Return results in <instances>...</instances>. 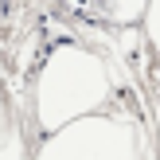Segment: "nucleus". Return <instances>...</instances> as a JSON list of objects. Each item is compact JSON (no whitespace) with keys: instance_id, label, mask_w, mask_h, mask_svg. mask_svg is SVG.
Returning <instances> with one entry per match:
<instances>
[{"instance_id":"7ed1b4c3","label":"nucleus","mask_w":160,"mask_h":160,"mask_svg":"<svg viewBox=\"0 0 160 160\" xmlns=\"http://www.w3.org/2000/svg\"><path fill=\"white\" fill-rule=\"evenodd\" d=\"M109 16H113L117 23H137L141 16H145V8H148V0H109Z\"/></svg>"},{"instance_id":"f257e3e1","label":"nucleus","mask_w":160,"mask_h":160,"mask_svg":"<svg viewBox=\"0 0 160 160\" xmlns=\"http://www.w3.org/2000/svg\"><path fill=\"white\" fill-rule=\"evenodd\" d=\"M109 98V70L94 51L78 43H62L47 55L35 82V117L47 133L78 121L106 106Z\"/></svg>"},{"instance_id":"f03ea898","label":"nucleus","mask_w":160,"mask_h":160,"mask_svg":"<svg viewBox=\"0 0 160 160\" xmlns=\"http://www.w3.org/2000/svg\"><path fill=\"white\" fill-rule=\"evenodd\" d=\"M35 160H141V133L129 117L86 113L55 129Z\"/></svg>"},{"instance_id":"39448f33","label":"nucleus","mask_w":160,"mask_h":160,"mask_svg":"<svg viewBox=\"0 0 160 160\" xmlns=\"http://www.w3.org/2000/svg\"><path fill=\"white\" fill-rule=\"evenodd\" d=\"M145 35L160 51V0H148V8H145Z\"/></svg>"},{"instance_id":"423d86ee","label":"nucleus","mask_w":160,"mask_h":160,"mask_svg":"<svg viewBox=\"0 0 160 160\" xmlns=\"http://www.w3.org/2000/svg\"><path fill=\"white\" fill-rule=\"evenodd\" d=\"M4 125H8V117H4V106H0V133H4Z\"/></svg>"},{"instance_id":"0eeeda50","label":"nucleus","mask_w":160,"mask_h":160,"mask_svg":"<svg viewBox=\"0 0 160 160\" xmlns=\"http://www.w3.org/2000/svg\"><path fill=\"white\" fill-rule=\"evenodd\" d=\"M156 160H160V133H156Z\"/></svg>"},{"instance_id":"20e7f679","label":"nucleus","mask_w":160,"mask_h":160,"mask_svg":"<svg viewBox=\"0 0 160 160\" xmlns=\"http://www.w3.org/2000/svg\"><path fill=\"white\" fill-rule=\"evenodd\" d=\"M0 160H23V137L16 129H8V125L0 133Z\"/></svg>"}]
</instances>
